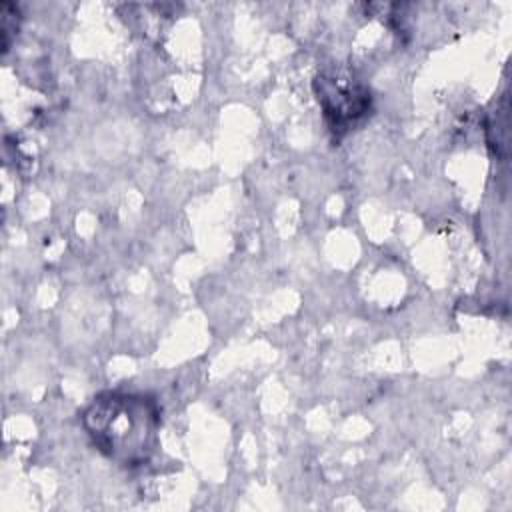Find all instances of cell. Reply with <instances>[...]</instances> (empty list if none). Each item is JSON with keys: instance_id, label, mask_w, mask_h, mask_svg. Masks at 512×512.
Here are the masks:
<instances>
[{"instance_id": "cell-1", "label": "cell", "mask_w": 512, "mask_h": 512, "mask_svg": "<svg viewBox=\"0 0 512 512\" xmlns=\"http://www.w3.org/2000/svg\"><path fill=\"white\" fill-rule=\"evenodd\" d=\"M94 446L112 462L136 468L158 448L160 410L146 394L102 392L82 412Z\"/></svg>"}, {"instance_id": "cell-2", "label": "cell", "mask_w": 512, "mask_h": 512, "mask_svg": "<svg viewBox=\"0 0 512 512\" xmlns=\"http://www.w3.org/2000/svg\"><path fill=\"white\" fill-rule=\"evenodd\" d=\"M318 102L332 130H346L370 110V94L354 78L342 72L320 74L316 78Z\"/></svg>"}]
</instances>
